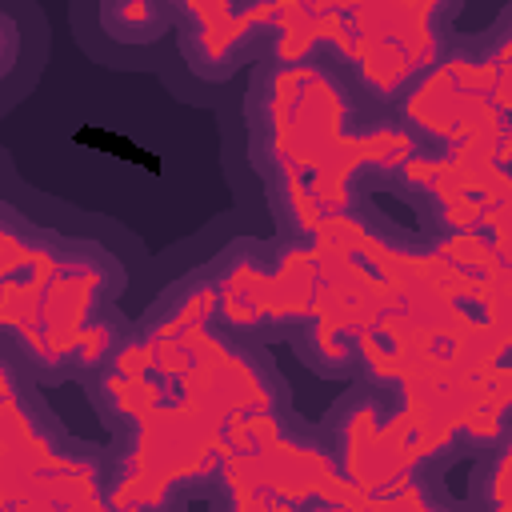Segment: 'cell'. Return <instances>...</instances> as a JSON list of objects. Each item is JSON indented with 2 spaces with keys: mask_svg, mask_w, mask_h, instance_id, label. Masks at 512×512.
<instances>
[{
  "mask_svg": "<svg viewBox=\"0 0 512 512\" xmlns=\"http://www.w3.org/2000/svg\"><path fill=\"white\" fill-rule=\"evenodd\" d=\"M136 88V68H96L16 96L0 116L4 164L32 196L64 200L84 220H108L128 240L152 228L156 256L192 244L228 216L236 200L232 128L220 100H184L164 84Z\"/></svg>",
  "mask_w": 512,
  "mask_h": 512,
  "instance_id": "6da1fadb",
  "label": "cell"
}]
</instances>
